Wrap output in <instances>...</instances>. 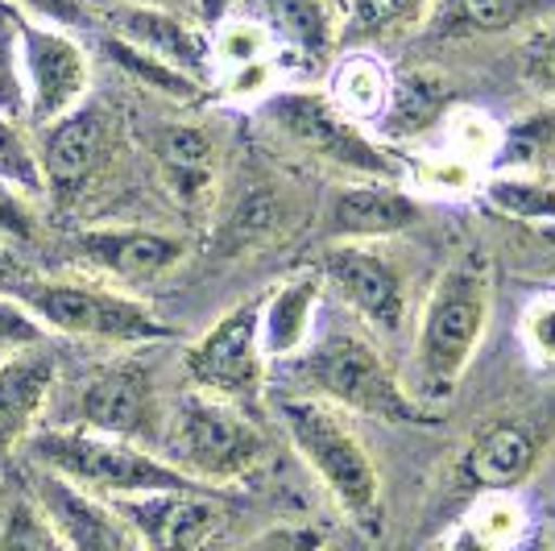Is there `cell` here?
I'll return each instance as SVG.
<instances>
[{"label":"cell","mask_w":555,"mask_h":551,"mask_svg":"<svg viewBox=\"0 0 555 551\" xmlns=\"http://www.w3.org/2000/svg\"><path fill=\"white\" fill-rule=\"evenodd\" d=\"M443 113V88L427 75H393V92H390V108L382 116V133H393V138H406V133H418L423 125H431L436 116Z\"/></svg>","instance_id":"f546056e"},{"label":"cell","mask_w":555,"mask_h":551,"mask_svg":"<svg viewBox=\"0 0 555 551\" xmlns=\"http://www.w3.org/2000/svg\"><path fill=\"white\" fill-rule=\"evenodd\" d=\"M481 195L498 216L555 232V179H547V175L498 170L493 179L481 183Z\"/></svg>","instance_id":"d4e9b609"},{"label":"cell","mask_w":555,"mask_h":551,"mask_svg":"<svg viewBox=\"0 0 555 551\" xmlns=\"http://www.w3.org/2000/svg\"><path fill=\"white\" fill-rule=\"evenodd\" d=\"M555 13V0H431L418 29L431 38H493L531 29Z\"/></svg>","instance_id":"44dd1931"},{"label":"cell","mask_w":555,"mask_h":551,"mask_svg":"<svg viewBox=\"0 0 555 551\" xmlns=\"http://www.w3.org/2000/svg\"><path fill=\"white\" fill-rule=\"evenodd\" d=\"M489 316H493V266L486 253L468 245L448 257L418 311L406 390L423 411L440 407L461 390L481 353Z\"/></svg>","instance_id":"6da1fadb"},{"label":"cell","mask_w":555,"mask_h":551,"mask_svg":"<svg viewBox=\"0 0 555 551\" xmlns=\"http://www.w3.org/2000/svg\"><path fill=\"white\" fill-rule=\"evenodd\" d=\"M113 4H141V9H170V13H191L195 0H113ZM195 17V13H191Z\"/></svg>","instance_id":"f6af8a7d"},{"label":"cell","mask_w":555,"mask_h":551,"mask_svg":"<svg viewBox=\"0 0 555 551\" xmlns=\"http://www.w3.org/2000/svg\"><path fill=\"white\" fill-rule=\"evenodd\" d=\"M431 0H345V34L352 38H386L418 29Z\"/></svg>","instance_id":"4dcf8cb0"},{"label":"cell","mask_w":555,"mask_h":551,"mask_svg":"<svg viewBox=\"0 0 555 551\" xmlns=\"http://www.w3.org/2000/svg\"><path fill=\"white\" fill-rule=\"evenodd\" d=\"M418 220V195L398 179H348L332 191L324 232L332 245H390Z\"/></svg>","instance_id":"5bb4252c"},{"label":"cell","mask_w":555,"mask_h":551,"mask_svg":"<svg viewBox=\"0 0 555 551\" xmlns=\"http://www.w3.org/2000/svg\"><path fill=\"white\" fill-rule=\"evenodd\" d=\"M518 341H522V353L531 357V366L555 373V295H539L527 303L518 320Z\"/></svg>","instance_id":"74e56055"},{"label":"cell","mask_w":555,"mask_h":551,"mask_svg":"<svg viewBox=\"0 0 555 551\" xmlns=\"http://www.w3.org/2000/svg\"><path fill=\"white\" fill-rule=\"evenodd\" d=\"M327 535L315 523H274V527L257 530L241 551H324Z\"/></svg>","instance_id":"60d3db41"},{"label":"cell","mask_w":555,"mask_h":551,"mask_svg":"<svg viewBox=\"0 0 555 551\" xmlns=\"http://www.w3.org/2000/svg\"><path fill=\"white\" fill-rule=\"evenodd\" d=\"M443 129H448V154L464 158L468 166L498 158V145H502V125H493L486 113H473V108L443 113Z\"/></svg>","instance_id":"836d02e7"},{"label":"cell","mask_w":555,"mask_h":551,"mask_svg":"<svg viewBox=\"0 0 555 551\" xmlns=\"http://www.w3.org/2000/svg\"><path fill=\"white\" fill-rule=\"evenodd\" d=\"M555 158V104L547 100L543 108L518 116L502 125V145L498 158L502 170H527V175H543V162Z\"/></svg>","instance_id":"83f0119b"},{"label":"cell","mask_w":555,"mask_h":551,"mask_svg":"<svg viewBox=\"0 0 555 551\" xmlns=\"http://www.w3.org/2000/svg\"><path fill=\"white\" fill-rule=\"evenodd\" d=\"M266 353L257 332V299L241 303L211 323L183 353V373L191 390L216 394L229 402H254L266 390Z\"/></svg>","instance_id":"8fae6325"},{"label":"cell","mask_w":555,"mask_h":551,"mask_svg":"<svg viewBox=\"0 0 555 551\" xmlns=\"http://www.w3.org/2000/svg\"><path fill=\"white\" fill-rule=\"evenodd\" d=\"M154 162L166 191L183 207H199L216 183V141L199 125H166L154 138Z\"/></svg>","instance_id":"603a6c76"},{"label":"cell","mask_w":555,"mask_h":551,"mask_svg":"<svg viewBox=\"0 0 555 551\" xmlns=\"http://www.w3.org/2000/svg\"><path fill=\"white\" fill-rule=\"evenodd\" d=\"M539 464V436L527 419H493L461 448L456 482L481 498H506Z\"/></svg>","instance_id":"e0dca14e"},{"label":"cell","mask_w":555,"mask_h":551,"mask_svg":"<svg viewBox=\"0 0 555 551\" xmlns=\"http://www.w3.org/2000/svg\"><path fill=\"white\" fill-rule=\"evenodd\" d=\"M324 299V282L315 270H302L274 282L257 299V332L266 361H295L307 341L315 336V316Z\"/></svg>","instance_id":"ffe728a7"},{"label":"cell","mask_w":555,"mask_h":551,"mask_svg":"<svg viewBox=\"0 0 555 551\" xmlns=\"http://www.w3.org/2000/svg\"><path fill=\"white\" fill-rule=\"evenodd\" d=\"M315 274L373 341H393L406 328L411 291L406 270L393 261L390 245H327Z\"/></svg>","instance_id":"9c48e42d"},{"label":"cell","mask_w":555,"mask_h":551,"mask_svg":"<svg viewBox=\"0 0 555 551\" xmlns=\"http://www.w3.org/2000/svg\"><path fill=\"white\" fill-rule=\"evenodd\" d=\"M104 50H108V59H113L116 67L125 71L133 84H141L145 92L166 95V100H179V104H195V100H204V95L211 92L208 84L191 79L186 71L166 67V63L150 59V54H141V50H133L129 42H120V38H104Z\"/></svg>","instance_id":"f1b7e54d"},{"label":"cell","mask_w":555,"mask_h":551,"mask_svg":"<svg viewBox=\"0 0 555 551\" xmlns=\"http://www.w3.org/2000/svg\"><path fill=\"white\" fill-rule=\"evenodd\" d=\"M22 79H25V125H54L92 92V59L79 38L59 25L22 17Z\"/></svg>","instance_id":"30bf717a"},{"label":"cell","mask_w":555,"mask_h":551,"mask_svg":"<svg viewBox=\"0 0 555 551\" xmlns=\"http://www.w3.org/2000/svg\"><path fill=\"white\" fill-rule=\"evenodd\" d=\"M13 299L25 303L47 332L70 341H95L113 348L170 341V328L138 295L108 286L100 278H29L13 286Z\"/></svg>","instance_id":"8992f818"},{"label":"cell","mask_w":555,"mask_h":551,"mask_svg":"<svg viewBox=\"0 0 555 551\" xmlns=\"http://www.w3.org/2000/svg\"><path fill=\"white\" fill-rule=\"evenodd\" d=\"M390 92H393V75L390 67L377 59V54H365V50H352L345 54L332 75H327V104L336 113L361 125V129H377L382 116L390 108Z\"/></svg>","instance_id":"cb8c5ba5"},{"label":"cell","mask_w":555,"mask_h":551,"mask_svg":"<svg viewBox=\"0 0 555 551\" xmlns=\"http://www.w3.org/2000/svg\"><path fill=\"white\" fill-rule=\"evenodd\" d=\"M278 419L302 464L315 473L327 498L340 505V514L365 535H377L382 530V473L365 439L357 436L352 419L307 394L282 398Z\"/></svg>","instance_id":"3957f363"},{"label":"cell","mask_w":555,"mask_h":551,"mask_svg":"<svg viewBox=\"0 0 555 551\" xmlns=\"http://www.w3.org/2000/svg\"><path fill=\"white\" fill-rule=\"evenodd\" d=\"M63 427L75 432H92V436L125 439L158 452L166 427V407L154 369L138 357H120L108 366L92 369L70 398V411Z\"/></svg>","instance_id":"ba28073f"},{"label":"cell","mask_w":555,"mask_h":551,"mask_svg":"<svg viewBox=\"0 0 555 551\" xmlns=\"http://www.w3.org/2000/svg\"><path fill=\"white\" fill-rule=\"evenodd\" d=\"M0 179L25 191V195H42L38 150L25 133V125L13 120V116H0Z\"/></svg>","instance_id":"e575fe53"},{"label":"cell","mask_w":555,"mask_h":551,"mask_svg":"<svg viewBox=\"0 0 555 551\" xmlns=\"http://www.w3.org/2000/svg\"><path fill=\"white\" fill-rule=\"evenodd\" d=\"M261 17L278 50L299 59H327L345 38V9L336 0H257Z\"/></svg>","instance_id":"7402d4cb"},{"label":"cell","mask_w":555,"mask_h":551,"mask_svg":"<svg viewBox=\"0 0 555 551\" xmlns=\"http://www.w3.org/2000/svg\"><path fill=\"white\" fill-rule=\"evenodd\" d=\"M531 527L522 505L514 498H481L464 514L461 523L452 527L443 551H506L522 530Z\"/></svg>","instance_id":"4316f807"},{"label":"cell","mask_w":555,"mask_h":551,"mask_svg":"<svg viewBox=\"0 0 555 551\" xmlns=\"http://www.w3.org/2000/svg\"><path fill=\"white\" fill-rule=\"evenodd\" d=\"M38 170H42V191L54 200H75L83 187L95 179L104 150H108V120L92 104H79L54 125H42L38 138Z\"/></svg>","instance_id":"ac0fdd59"},{"label":"cell","mask_w":555,"mask_h":551,"mask_svg":"<svg viewBox=\"0 0 555 551\" xmlns=\"http://www.w3.org/2000/svg\"><path fill=\"white\" fill-rule=\"evenodd\" d=\"M295 382L307 398L327 407L386 423H418L427 411L418 407L406 382L393 373L382 345L365 328H324L295 357Z\"/></svg>","instance_id":"7a4b0ae2"},{"label":"cell","mask_w":555,"mask_h":551,"mask_svg":"<svg viewBox=\"0 0 555 551\" xmlns=\"http://www.w3.org/2000/svg\"><path fill=\"white\" fill-rule=\"evenodd\" d=\"M411 191H418V195H440V200L468 195V191H477V166H468L456 154L418 158L411 166Z\"/></svg>","instance_id":"d590c367"},{"label":"cell","mask_w":555,"mask_h":551,"mask_svg":"<svg viewBox=\"0 0 555 551\" xmlns=\"http://www.w3.org/2000/svg\"><path fill=\"white\" fill-rule=\"evenodd\" d=\"M38 236V212H34V195L17 191L13 183L0 179V241L9 245H29Z\"/></svg>","instance_id":"ab89813d"},{"label":"cell","mask_w":555,"mask_h":551,"mask_svg":"<svg viewBox=\"0 0 555 551\" xmlns=\"http://www.w3.org/2000/svg\"><path fill=\"white\" fill-rule=\"evenodd\" d=\"M59 386V361L29 348L0 357V460L17 457L34 432H42V419Z\"/></svg>","instance_id":"d6986e66"},{"label":"cell","mask_w":555,"mask_h":551,"mask_svg":"<svg viewBox=\"0 0 555 551\" xmlns=\"http://www.w3.org/2000/svg\"><path fill=\"white\" fill-rule=\"evenodd\" d=\"M0 116L25 125V79H22V13L0 0Z\"/></svg>","instance_id":"d6a6232c"},{"label":"cell","mask_w":555,"mask_h":551,"mask_svg":"<svg viewBox=\"0 0 555 551\" xmlns=\"http://www.w3.org/2000/svg\"><path fill=\"white\" fill-rule=\"evenodd\" d=\"M22 457L29 469L54 473L75 489L104 498V502H125V498L163 494V489H204V485L186 482L179 469H170L150 448L92 436V432H75V427L34 432L29 444L22 448Z\"/></svg>","instance_id":"5b68a950"},{"label":"cell","mask_w":555,"mask_h":551,"mask_svg":"<svg viewBox=\"0 0 555 551\" xmlns=\"http://www.w3.org/2000/svg\"><path fill=\"white\" fill-rule=\"evenodd\" d=\"M282 50L274 47L270 29L257 22V17H241L232 13L220 25L208 29V59H211V84L224 79V75H236L245 67H257V63H274Z\"/></svg>","instance_id":"484cf974"},{"label":"cell","mask_w":555,"mask_h":551,"mask_svg":"<svg viewBox=\"0 0 555 551\" xmlns=\"http://www.w3.org/2000/svg\"><path fill=\"white\" fill-rule=\"evenodd\" d=\"M4 4H13L22 17L59 25V29H83V25H92V4L88 0H4Z\"/></svg>","instance_id":"b9f144b4"},{"label":"cell","mask_w":555,"mask_h":551,"mask_svg":"<svg viewBox=\"0 0 555 551\" xmlns=\"http://www.w3.org/2000/svg\"><path fill=\"white\" fill-rule=\"evenodd\" d=\"M236 9H241V0H195V4H191L195 22L204 25V29H211V25H220L224 17H232Z\"/></svg>","instance_id":"7bdbcfd3"},{"label":"cell","mask_w":555,"mask_h":551,"mask_svg":"<svg viewBox=\"0 0 555 551\" xmlns=\"http://www.w3.org/2000/svg\"><path fill=\"white\" fill-rule=\"evenodd\" d=\"M75 253L92 278L129 291L179 270L186 241L158 229H83L75 236Z\"/></svg>","instance_id":"4fadbf2b"},{"label":"cell","mask_w":555,"mask_h":551,"mask_svg":"<svg viewBox=\"0 0 555 551\" xmlns=\"http://www.w3.org/2000/svg\"><path fill=\"white\" fill-rule=\"evenodd\" d=\"M25 473H29V498L47 514V523L67 551H141L133 527L116 514L113 502L92 498L42 469L25 464Z\"/></svg>","instance_id":"9a60e30c"},{"label":"cell","mask_w":555,"mask_h":551,"mask_svg":"<svg viewBox=\"0 0 555 551\" xmlns=\"http://www.w3.org/2000/svg\"><path fill=\"white\" fill-rule=\"evenodd\" d=\"M261 120L278 138L299 145L302 154L320 158L324 166L345 170L348 179H398L402 170L393 158L370 138V129L352 125L327 104L324 92L311 88H274L257 104Z\"/></svg>","instance_id":"52a82bcc"},{"label":"cell","mask_w":555,"mask_h":551,"mask_svg":"<svg viewBox=\"0 0 555 551\" xmlns=\"http://www.w3.org/2000/svg\"><path fill=\"white\" fill-rule=\"evenodd\" d=\"M113 505L133 527L141 551H204L224 527L216 489H163Z\"/></svg>","instance_id":"7c38bea8"},{"label":"cell","mask_w":555,"mask_h":551,"mask_svg":"<svg viewBox=\"0 0 555 551\" xmlns=\"http://www.w3.org/2000/svg\"><path fill=\"white\" fill-rule=\"evenodd\" d=\"M47 336L50 332L38 323V316H34L25 303H17L13 295H0V357L42 348Z\"/></svg>","instance_id":"f35d334b"},{"label":"cell","mask_w":555,"mask_h":551,"mask_svg":"<svg viewBox=\"0 0 555 551\" xmlns=\"http://www.w3.org/2000/svg\"><path fill=\"white\" fill-rule=\"evenodd\" d=\"M108 22V38H120L133 50L158 59L166 67L186 71L191 79L211 88V59H208V29L170 9H141V4H113L100 13Z\"/></svg>","instance_id":"2e32d148"},{"label":"cell","mask_w":555,"mask_h":551,"mask_svg":"<svg viewBox=\"0 0 555 551\" xmlns=\"http://www.w3.org/2000/svg\"><path fill=\"white\" fill-rule=\"evenodd\" d=\"M0 551H67L63 539L54 535L47 514L29 494L9 498L4 514H0Z\"/></svg>","instance_id":"1f68e13d"},{"label":"cell","mask_w":555,"mask_h":551,"mask_svg":"<svg viewBox=\"0 0 555 551\" xmlns=\"http://www.w3.org/2000/svg\"><path fill=\"white\" fill-rule=\"evenodd\" d=\"M518 67H522V79L531 84L539 95H547L555 104V13L543 17L539 25H531L527 42L518 50Z\"/></svg>","instance_id":"8d00e7d4"},{"label":"cell","mask_w":555,"mask_h":551,"mask_svg":"<svg viewBox=\"0 0 555 551\" xmlns=\"http://www.w3.org/2000/svg\"><path fill=\"white\" fill-rule=\"evenodd\" d=\"M506 551H555V539L543 527H527Z\"/></svg>","instance_id":"ee69618b"},{"label":"cell","mask_w":555,"mask_h":551,"mask_svg":"<svg viewBox=\"0 0 555 551\" xmlns=\"http://www.w3.org/2000/svg\"><path fill=\"white\" fill-rule=\"evenodd\" d=\"M158 457L179 469L186 482L224 489L254 477L266 460V436L241 402L191 390L166 407Z\"/></svg>","instance_id":"277c9868"}]
</instances>
